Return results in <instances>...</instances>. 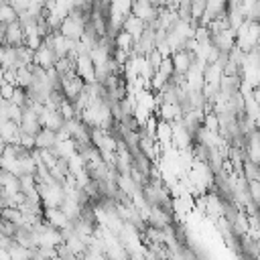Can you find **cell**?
<instances>
[{
  "label": "cell",
  "mask_w": 260,
  "mask_h": 260,
  "mask_svg": "<svg viewBox=\"0 0 260 260\" xmlns=\"http://www.w3.org/2000/svg\"><path fill=\"white\" fill-rule=\"evenodd\" d=\"M73 69H75V73H77L85 83H93V81H95V65H93L89 53H79V55L75 57Z\"/></svg>",
  "instance_id": "cell-3"
},
{
  "label": "cell",
  "mask_w": 260,
  "mask_h": 260,
  "mask_svg": "<svg viewBox=\"0 0 260 260\" xmlns=\"http://www.w3.org/2000/svg\"><path fill=\"white\" fill-rule=\"evenodd\" d=\"M221 75H223V69H221V65H217V63H207V65H205V69H203L205 85H209L213 91H217V89H219Z\"/></svg>",
  "instance_id": "cell-16"
},
{
  "label": "cell",
  "mask_w": 260,
  "mask_h": 260,
  "mask_svg": "<svg viewBox=\"0 0 260 260\" xmlns=\"http://www.w3.org/2000/svg\"><path fill=\"white\" fill-rule=\"evenodd\" d=\"M57 110L61 112V116H63L65 120H71V118H77V110H75V106H73V102H71V100H67V98H63V100H61V104L57 106Z\"/></svg>",
  "instance_id": "cell-26"
},
{
  "label": "cell",
  "mask_w": 260,
  "mask_h": 260,
  "mask_svg": "<svg viewBox=\"0 0 260 260\" xmlns=\"http://www.w3.org/2000/svg\"><path fill=\"white\" fill-rule=\"evenodd\" d=\"M0 65H2L4 69H16V67H18V61H16V47L4 45V57H2Z\"/></svg>",
  "instance_id": "cell-24"
},
{
  "label": "cell",
  "mask_w": 260,
  "mask_h": 260,
  "mask_svg": "<svg viewBox=\"0 0 260 260\" xmlns=\"http://www.w3.org/2000/svg\"><path fill=\"white\" fill-rule=\"evenodd\" d=\"M2 57H4V43H0V61H2Z\"/></svg>",
  "instance_id": "cell-36"
},
{
  "label": "cell",
  "mask_w": 260,
  "mask_h": 260,
  "mask_svg": "<svg viewBox=\"0 0 260 260\" xmlns=\"http://www.w3.org/2000/svg\"><path fill=\"white\" fill-rule=\"evenodd\" d=\"M211 43L219 49V53H230V49L236 45V30L232 26H228V28L211 35Z\"/></svg>",
  "instance_id": "cell-11"
},
{
  "label": "cell",
  "mask_w": 260,
  "mask_h": 260,
  "mask_svg": "<svg viewBox=\"0 0 260 260\" xmlns=\"http://www.w3.org/2000/svg\"><path fill=\"white\" fill-rule=\"evenodd\" d=\"M14 89H16V85L14 83H10V81H0V100H8L10 102V98H12V93H14Z\"/></svg>",
  "instance_id": "cell-29"
},
{
  "label": "cell",
  "mask_w": 260,
  "mask_h": 260,
  "mask_svg": "<svg viewBox=\"0 0 260 260\" xmlns=\"http://www.w3.org/2000/svg\"><path fill=\"white\" fill-rule=\"evenodd\" d=\"M57 142V132L51 128L41 126V130L35 134V148H53Z\"/></svg>",
  "instance_id": "cell-17"
},
{
  "label": "cell",
  "mask_w": 260,
  "mask_h": 260,
  "mask_svg": "<svg viewBox=\"0 0 260 260\" xmlns=\"http://www.w3.org/2000/svg\"><path fill=\"white\" fill-rule=\"evenodd\" d=\"M55 61H57V57H55V53H53V49L49 47L47 41H43L39 45V49H35V53H32V65H39L43 69L53 67Z\"/></svg>",
  "instance_id": "cell-7"
},
{
  "label": "cell",
  "mask_w": 260,
  "mask_h": 260,
  "mask_svg": "<svg viewBox=\"0 0 260 260\" xmlns=\"http://www.w3.org/2000/svg\"><path fill=\"white\" fill-rule=\"evenodd\" d=\"M30 65H18L16 67V85H20L24 89H28L32 85V81H35V75H32V67Z\"/></svg>",
  "instance_id": "cell-20"
},
{
  "label": "cell",
  "mask_w": 260,
  "mask_h": 260,
  "mask_svg": "<svg viewBox=\"0 0 260 260\" xmlns=\"http://www.w3.org/2000/svg\"><path fill=\"white\" fill-rule=\"evenodd\" d=\"M83 87H85V81L75 73V69L69 71V73H65V75H61L59 89L63 91V95H65L67 100H75V98L83 91Z\"/></svg>",
  "instance_id": "cell-2"
},
{
  "label": "cell",
  "mask_w": 260,
  "mask_h": 260,
  "mask_svg": "<svg viewBox=\"0 0 260 260\" xmlns=\"http://www.w3.org/2000/svg\"><path fill=\"white\" fill-rule=\"evenodd\" d=\"M156 71H160V73H165L167 77H171L173 73H175V69H173V61H171V57H162V63L158 65V69Z\"/></svg>",
  "instance_id": "cell-31"
},
{
  "label": "cell",
  "mask_w": 260,
  "mask_h": 260,
  "mask_svg": "<svg viewBox=\"0 0 260 260\" xmlns=\"http://www.w3.org/2000/svg\"><path fill=\"white\" fill-rule=\"evenodd\" d=\"M150 4H154L156 8H160V6H165V0H148Z\"/></svg>",
  "instance_id": "cell-34"
},
{
  "label": "cell",
  "mask_w": 260,
  "mask_h": 260,
  "mask_svg": "<svg viewBox=\"0 0 260 260\" xmlns=\"http://www.w3.org/2000/svg\"><path fill=\"white\" fill-rule=\"evenodd\" d=\"M39 118H41V126L51 128V130H55V132L65 126V118L61 116V112H59L57 108H47L45 104H43V110H41Z\"/></svg>",
  "instance_id": "cell-5"
},
{
  "label": "cell",
  "mask_w": 260,
  "mask_h": 260,
  "mask_svg": "<svg viewBox=\"0 0 260 260\" xmlns=\"http://www.w3.org/2000/svg\"><path fill=\"white\" fill-rule=\"evenodd\" d=\"M43 219L49 225H55L59 230H65V228H71L73 225V221L63 213L61 207H43Z\"/></svg>",
  "instance_id": "cell-6"
},
{
  "label": "cell",
  "mask_w": 260,
  "mask_h": 260,
  "mask_svg": "<svg viewBox=\"0 0 260 260\" xmlns=\"http://www.w3.org/2000/svg\"><path fill=\"white\" fill-rule=\"evenodd\" d=\"M20 130L22 132H28V134H37L41 130V118H39V112L32 110L30 106H24L22 108V116H20Z\"/></svg>",
  "instance_id": "cell-9"
},
{
  "label": "cell",
  "mask_w": 260,
  "mask_h": 260,
  "mask_svg": "<svg viewBox=\"0 0 260 260\" xmlns=\"http://www.w3.org/2000/svg\"><path fill=\"white\" fill-rule=\"evenodd\" d=\"M8 2L14 6L16 12H24L28 8V0H8Z\"/></svg>",
  "instance_id": "cell-32"
},
{
  "label": "cell",
  "mask_w": 260,
  "mask_h": 260,
  "mask_svg": "<svg viewBox=\"0 0 260 260\" xmlns=\"http://www.w3.org/2000/svg\"><path fill=\"white\" fill-rule=\"evenodd\" d=\"M14 20H18V12L14 10V6L10 2H0V22L10 24Z\"/></svg>",
  "instance_id": "cell-23"
},
{
  "label": "cell",
  "mask_w": 260,
  "mask_h": 260,
  "mask_svg": "<svg viewBox=\"0 0 260 260\" xmlns=\"http://www.w3.org/2000/svg\"><path fill=\"white\" fill-rule=\"evenodd\" d=\"M0 236H2V232H0Z\"/></svg>",
  "instance_id": "cell-37"
},
{
  "label": "cell",
  "mask_w": 260,
  "mask_h": 260,
  "mask_svg": "<svg viewBox=\"0 0 260 260\" xmlns=\"http://www.w3.org/2000/svg\"><path fill=\"white\" fill-rule=\"evenodd\" d=\"M32 49H28L24 43L22 45H18L16 47V61H18V65H30L32 63Z\"/></svg>",
  "instance_id": "cell-25"
},
{
  "label": "cell",
  "mask_w": 260,
  "mask_h": 260,
  "mask_svg": "<svg viewBox=\"0 0 260 260\" xmlns=\"http://www.w3.org/2000/svg\"><path fill=\"white\" fill-rule=\"evenodd\" d=\"M53 152L61 158H69L73 152H77V146H75V140L73 138H65V140H57L55 146H53Z\"/></svg>",
  "instance_id": "cell-21"
},
{
  "label": "cell",
  "mask_w": 260,
  "mask_h": 260,
  "mask_svg": "<svg viewBox=\"0 0 260 260\" xmlns=\"http://www.w3.org/2000/svg\"><path fill=\"white\" fill-rule=\"evenodd\" d=\"M205 12V0H191V22L199 24V18Z\"/></svg>",
  "instance_id": "cell-27"
},
{
  "label": "cell",
  "mask_w": 260,
  "mask_h": 260,
  "mask_svg": "<svg viewBox=\"0 0 260 260\" xmlns=\"http://www.w3.org/2000/svg\"><path fill=\"white\" fill-rule=\"evenodd\" d=\"M154 138H156V142L162 146V150L169 148V146H173V128H171V122L158 118L156 130H154Z\"/></svg>",
  "instance_id": "cell-14"
},
{
  "label": "cell",
  "mask_w": 260,
  "mask_h": 260,
  "mask_svg": "<svg viewBox=\"0 0 260 260\" xmlns=\"http://www.w3.org/2000/svg\"><path fill=\"white\" fill-rule=\"evenodd\" d=\"M4 148H6V142H4V138H2V136H0V154H2V152H4Z\"/></svg>",
  "instance_id": "cell-35"
},
{
  "label": "cell",
  "mask_w": 260,
  "mask_h": 260,
  "mask_svg": "<svg viewBox=\"0 0 260 260\" xmlns=\"http://www.w3.org/2000/svg\"><path fill=\"white\" fill-rule=\"evenodd\" d=\"M2 43L4 45H10V47H18V45L24 43V30H22V24L18 20L6 24V28H4V41Z\"/></svg>",
  "instance_id": "cell-13"
},
{
  "label": "cell",
  "mask_w": 260,
  "mask_h": 260,
  "mask_svg": "<svg viewBox=\"0 0 260 260\" xmlns=\"http://www.w3.org/2000/svg\"><path fill=\"white\" fill-rule=\"evenodd\" d=\"M132 14H136L138 18H142L146 24L152 22L158 14V8L154 4H150L148 0H132V8H130Z\"/></svg>",
  "instance_id": "cell-10"
},
{
  "label": "cell",
  "mask_w": 260,
  "mask_h": 260,
  "mask_svg": "<svg viewBox=\"0 0 260 260\" xmlns=\"http://www.w3.org/2000/svg\"><path fill=\"white\" fill-rule=\"evenodd\" d=\"M171 61H173V69H175V73L185 75V73H187V69L193 65L195 57H193L187 49H179V51L171 53Z\"/></svg>",
  "instance_id": "cell-12"
},
{
  "label": "cell",
  "mask_w": 260,
  "mask_h": 260,
  "mask_svg": "<svg viewBox=\"0 0 260 260\" xmlns=\"http://www.w3.org/2000/svg\"><path fill=\"white\" fill-rule=\"evenodd\" d=\"M37 189H39L43 207H59L61 201L65 199V189H63V183L59 181H53V183L37 181Z\"/></svg>",
  "instance_id": "cell-1"
},
{
  "label": "cell",
  "mask_w": 260,
  "mask_h": 260,
  "mask_svg": "<svg viewBox=\"0 0 260 260\" xmlns=\"http://www.w3.org/2000/svg\"><path fill=\"white\" fill-rule=\"evenodd\" d=\"M18 144L26 150H32L35 148V134H28V132H22L20 130V136H18Z\"/></svg>",
  "instance_id": "cell-30"
},
{
  "label": "cell",
  "mask_w": 260,
  "mask_h": 260,
  "mask_svg": "<svg viewBox=\"0 0 260 260\" xmlns=\"http://www.w3.org/2000/svg\"><path fill=\"white\" fill-rule=\"evenodd\" d=\"M0 136L4 138L6 144H18L20 124L14 122V120H2V122H0Z\"/></svg>",
  "instance_id": "cell-15"
},
{
  "label": "cell",
  "mask_w": 260,
  "mask_h": 260,
  "mask_svg": "<svg viewBox=\"0 0 260 260\" xmlns=\"http://www.w3.org/2000/svg\"><path fill=\"white\" fill-rule=\"evenodd\" d=\"M179 2H181V0H165V6H167V8H175V10H177Z\"/></svg>",
  "instance_id": "cell-33"
},
{
  "label": "cell",
  "mask_w": 260,
  "mask_h": 260,
  "mask_svg": "<svg viewBox=\"0 0 260 260\" xmlns=\"http://www.w3.org/2000/svg\"><path fill=\"white\" fill-rule=\"evenodd\" d=\"M112 41H114V47L116 49H122V51H128L132 53V47H134V37L126 30V28H120L112 35Z\"/></svg>",
  "instance_id": "cell-19"
},
{
  "label": "cell",
  "mask_w": 260,
  "mask_h": 260,
  "mask_svg": "<svg viewBox=\"0 0 260 260\" xmlns=\"http://www.w3.org/2000/svg\"><path fill=\"white\" fill-rule=\"evenodd\" d=\"M45 41V37L41 35V32H28V35H24V45L28 47V49H39V45Z\"/></svg>",
  "instance_id": "cell-28"
},
{
  "label": "cell",
  "mask_w": 260,
  "mask_h": 260,
  "mask_svg": "<svg viewBox=\"0 0 260 260\" xmlns=\"http://www.w3.org/2000/svg\"><path fill=\"white\" fill-rule=\"evenodd\" d=\"M122 28H126L132 37H134V41L144 32V28H146V22L142 20V18H138L136 14H126V18H124V22H122Z\"/></svg>",
  "instance_id": "cell-18"
},
{
  "label": "cell",
  "mask_w": 260,
  "mask_h": 260,
  "mask_svg": "<svg viewBox=\"0 0 260 260\" xmlns=\"http://www.w3.org/2000/svg\"><path fill=\"white\" fill-rule=\"evenodd\" d=\"M154 116L160 120H167V122H175V120H181L183 108L179 102H160L154 110Z\"/></svg>",
  "instance_id": "cell-8"
},
{
  "label": "cell",
  "mask_w": 260,
  "mask_h": 260,
  "mask_svg": "<svg viewBox=\"0 0 260 260\" xmlns=\"http://www.w3.org/2000/svg\"><path fill=\"white\" fill-rule=\"evenodd\" d=\"M171 128H173V146L179 148V150H183V148H191V144H193V140H195L193 132H189V130L183 126L181 120L171 122Z\"/></svg>",
  "instance_id": "cell-4"
},
{
  "label": "cell",
  "mask_w": 260,
  "mask_h": 260,
  "mask_svg": "<svg viewBox=\"0 0 260 260\" xmlns=\"http://www.w3.org/2000/svg\"><path fill=\"white\" fill-rule=\"evenodd\" d=\"M8 252H10V260H28V258H32V252L35 250L18 244L16 240H12L10 246H8Z\"/></svg>",
  "instance_id": "cell-22"
}]
</instances>
